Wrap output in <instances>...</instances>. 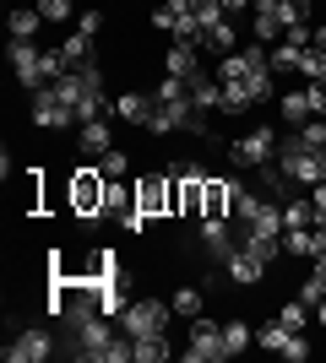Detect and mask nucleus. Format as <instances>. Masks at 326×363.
<instances>
[{
	"mask_svg": "<svg viewBox=\"0 0 326 363\" xmlns=\"http://www.w3.org/2000/svg\"><path fill=\"white\" fill-rule=\"evenodd\" d=\"M278 168L288 174V179L299 184V190H310V184L326 179V168H321V152H310L305 141L288 130V136H278Z\"/></svg>",
	"mask_w": 326,
	"mask_h": 363,
	"instance_id": "nucleus-1",
	"label": "nucleus"
},
{
	"mask_svg": "<svg viewBox=\"0 0 326 363\" xmlns=\"http://www.w3.org/2000/svg\"><path fill=\"white\" fill-rule=\"evenodd\" d=\"M153 28L169 33L174 44H196V38H202V28H196V0H158Z\"/></svg>",
	"mask_w": 326,
	"mask_h": 363,
	"instance_id": "nucleus-2",
	"label": "nucleus"
},
{
	"mask_svg": "<svg viewBox=\"0 0 326 363\" xmlns=\"http://www.w3.org/2000/svg\"><path fill=\"white\" fill-rule=\"evenodd\" d=\"M272 157H278V130H272V125H256V130H245V136L229 147V163L245 168V174H256V168L272 163Z\"/></svg>",
	"mask_w": 326,
	"mask_h": 363,
	"instance_id": "nucleus-3",
	"label": "nucleus"
},
{
	"mask_svg": "<svg viewBox=\"0 0 326 363\" xmlns=\"http://www.w3.org/2000/svg\"><path fill=\"white\" fill-rule=\"evenodd\" d=\"M169 315H174L169 298H131L120 325H125V336H158V331H169Z\"/></svg>",
	"mask_w": 326,
	"mask_h": 363,
	"instance_id": "nucleus-4",
	"label": "nucleus"
},
{
	"mask_svg": "<svg viewBox=\"0 0 326 363\" xmlns=\"http://www.w3.org/2000/svg\"><path fill=\"white\" fill-rule=\"evenodd\" d=\"M33 104H28V114H33V125H38V130H77V108L65 104L60 92L55 87H38V92H28Z\"/></svg>",
	"mask_w": 326,
	"mask_h": 363,
	"instance_id": "nucleus-5",
	"label": "nucleus"
},
{
	"mask_svg": "<svg viewBox=\"0 0 326 363\" xmlns=\"http://www.w3.org/2000/svg\"><path fill=\"white\" fill-rule=\"evenodd\" d=\"M256 347H266L272 358H283V363H305V358H310V342H305V331H288L283 320H266L261 331H256Z\"/></svg>",
	"mask_w": 326,
	"mask_h": 363,
	"instance_id": "nucleus-6",
	"label": "nucleus"
},
{
	"mask_svg": "<svg viewBox=\"0 0 326 363\" xmlns=\"http://www.w3.org/2000/svg\"><path fill=\"white\" fill-rule=\"evenodd\" d=\"M180 358L185 363H223L229 358V347H223V325H212V320H190V342L180 347Z\"/></svg>",
	"mask_w": 326,
	"mask_h": 363,
	"instance_id": "nucleus-7",
	"label": "nucleus"
},
{
	"mask_svg": "<svg viewBox=\"0 0 326 363\" xmlns=\"http://www.w3.org/2000/svg\"><path fill=\"white\" fill-rule=\"evenodd\" d=\"M104 190H109L104 168H77V174H71V212L77 217H98L104 212Z\"/></svg>",
	"mask_w": 326,
	"mask_h": 363,
	"instance_id": "nucleus-8",
	"label": "nucleus"
},
{
	"mask_svg": "<svg viewBox=\"0 0 326 363\" xmlns=\"http://www.w3.org/2000/svg\"><path fill=\"white\" fill-rule=\"evenodd\" d=\"M131 190H136V212L147 217V223H158V217H174V174L169 179H136L131 184Z\"/></svg>",
	"mask_w": 326,
	"mask_h": 363,
	"instance_id": "nucleus-9",
	"label": "nucleus"
},
{
	"mask_svg": "<svg viewBox=\"0 0 326 363\" xmlns=\"http://www.w3.org/2000/svg\"><path fill=\"white\" fill-rule=\"evenodd\" d=\"M55 358V336L44 331V325H28V331L11 336V347H6V363H44Z\"/></svg>",
	"mask_w": 326,
	"mask_h": 363,
	"instance_id": "nucleus-10",
	"label": "nucleus"
},
{
	"mask_svg": "<svg viewBox=\"0 0 326 363\" xmlns=\"http://www.w3.org/2000/svg\"><path fill=\"white\" fill-rule=\"evenodd\" d=\"M11 76H16L28 92L49 87V82H44V49H38V44H22V38H11Z\"/></svg>",
	"mask_w": 326,
	"mask_h": 363,
	"instance_id": "nucleus-11",
	"label": "nucleus"
},
{
	"mask_svg": "<svg viewBox=\"0 0 326 363\" xmlns=\"http://www.w3.org/2000/svg\"><path fill=\"white\" fill-rule=\"evenodd\" d=\"M223 272H229V282H239V288H256V282L266 277V260L256 255L250 244H239V250H234V255L223 260Z\"/></svg>",
	"mask_w": 326,
	"mask_h": 363,
	"instance_id": "nucleus-12",
	"label": "nucleus"
},
{
	"mask_svg": "<svg viewBox=\"0 0 326 363\" xmlns=\"http://www.w3.org/2000/svg\"><path fill=\"white\" fill-rule=\"evenodd\" d=\"M239 190H245L239 179H212V174H207V206H202V217H229V206L239 201Z\"/></svg>",
	"mask_w": 326,
	"mask_h": 363,
	"instance_id": "nucleus-13",
	"label": "nucleus"
},
{
	"mask_svg": "<svg viewBox=\"0 0 326 363\" xmlns=\"http://www.w3.org/2000/svg\"><path fill=\"white\" fill-rule=\"evenodd\" d=\"M202 244H207V255L212 260H229L239 244H234V233H229V217H202Z\"/></svg>",
	"mask_w": 326,
	"mask_h": 363,
	"instance_id": "nucleus-14",
	"label": "nucleus"
},
{
	"mask_svg": "<svg viewBox=\"0 0 326 363\" xmlns=\"http://www.w3.org/2000/svg\"><path fill=\"white\" fill-rule=\"evenodd\" d=\"M153 108H158V98H153V92H136V87L114 98V114H120L125 125H147V120H153Z\"/></svg>",
	"mask_w": 326,
	"mask_h": 363,
	"instance_id": "nucleus-15",
	"label": "nucleus"
},
{
	"mask_svg": "<svg viewBox=\"0 0 326 363\" xmlns=\"http://www.w3.org/2000/svg\"><path fill=\"white\" fill-rule=\"evenodd\" d=\"M185 87H190V104L202 108V114H212V108L223 104V82H217V71H196Z\"/></svg>",
	"mask_w": 326,
	"mask_h": 363,
	"instance_id": "nucleus-16",
	"label": "nucleus"
},
{
	"mask_svg": "<svg viewBox=\"0 0 326 363\" xmlns=\"http://www.w3.org/2000/svg\"><path fill=\"white\" fill-rule=\"evenodd\" d=\"M278 114H283V125H288V130L310 125V120H315V108H310V92H305V87H299V92H283V98H278Z\"/></svg>",
	"mask_w": 326,
	"mask_h": 363,
	"instance_id": "nucleus-17",
	"label": "nucleus"
},
{
	"mask_svg": "<svg viewBox=\"0 0 326 363\" xmlns=\"http://www.w3.org/2000/svg\"><path fill=\"white\" fill-rule=\"evenodd\" d=\"M77 147L87 152V157H104V152L114 147V130H109V120H87V125H77Z\"/></svg>",
	"mask_w": 326,
	"mask_h": 363,
	"instance_id": "nucleus-18",
	"label": "nucleus"
},
{
	"mask_svg": "<svg viewBox=\"0 0 326 363\" xmlns=\"http://www.w3.org/2000/svg\"><path fill=\"white\" fill-rule=\"evenodd\" d=\"M196 55H202L196 44H174L169 55H163V76H180V82H190V76L202 71V60H196Z\"/></svg>",
	"mask_w": 326,
	"mask_h": 363,
	"instance_id": "nucleus-19",
	"label": "nucleus"
},
{
	"mask_svg": "<svg viewBox=\"0 0 326 363\" xmlns=\"http://www.w3.org/2000/svg\"><path fill=\"white\" fill-rule=\"evenodd\" d=\"M202 49H212L217 60H223V55H234V49H239V33H234V16H223V22H212V28L202 33Z\"/></svg>",
	"mask_w": 326,
	"mask_h": 363,
	"instance_id": "nucleus-20",
	"label": "nucleus"
},
{
	"mask_svg": "<svg viewBox=\"0 0 326 363\" xmlns=\"http://www.w3.org/2000/svg\"><path fill=\"white\" fill-rule=\"evenodd\" d=\"M6 28H11V38L33 44V38H38V28H44V16H38V6H11V16H6Z\"/></svg>",
	"mask_w": 326,
	"mask_h": 363,
	"instance_id": "nucleus-21",
	"label": "nucleus"
},
{
	"mask_svg": "<svg viewBox=\"0 0 326 363\" xmlns=\"http://www.w3.org/2000/svg\"><path fill=\"white\" fill-rule=\"evenodd\" d=\"M321 217H315V206H310V196H288L283 201V228H315Z\"/></svg>",
	"mask_w": 326,
	"mask_h": 363,
	"instance_id": "nucleus-22",
	"label": "nucleus"
},
{
	"mask_svg": "<svg viewBox=\"0 0 326 363\" xmlns=\"http://www.w3.org/2000/svg\"><path fill=\"white\" fill-rule=\"evenodd\" d=\"M136 206V190H125V179H109V190H104V217H125Z\"/></svg>",
	"mask_w": 326,
	"mask_h": 363,
	"instance_id": "nucleus-23",
	"label": "nucleus"
},
{
	"mask_svg": "<svg viewBox=\"0 0 326 363\" xmlns=\"http://www.w3.org/2000/svg\"><path fill=\"white\" fill-rule=\"evenodd\" d=\"M136 342V363H163V358H174V347H169V336L158 331V336H131Z\"/></svg>",
	"mask_w": 326,
	"mask_h": 363,
	"instance_id": "nucleus-24",
	"label": "nucleus"
},
{
	"mask_svg": "<svg viewBox=\"0 0 326 363\" xmlns=\"http://www.w3.org/2000/svg\"><path fill=\"white\" fill-rule=\"evenodd\" d=\"M60 49H65V65H93V33H82V28H77Z\"/></svg>",
	"mask_w": 326,
	"mask_h": 363,
	"instance_id": "nucleus-25",
	"label": "nucleus"
},
{
	"mask_svg": "<svg viewBox=\"0 0 326 363\" xmlns=\"http://www.w3.org/2000/svg\"><path fill=\"white\" fill-rule=\"evenodd\" d=\"M174 315H180V320H196V315H202V303H207V293L202 288H174Z\"/></svg>",
	"mask_w": 326,
	"mask_h": 363,
	"instance_id": "nucleus-26",
	"label": "nucleus"
},
{
	"mask_svg": "<svg viewBox=\"0 0 326 363\" xmlns=\"http://www.w3.org/2000/svg\"><path fill=\"white\" fill-rule=\"evenodd\" d=\"M299 55H305V49L288 44V38H283V44H272V76H294V71H299Z\"/></svg>",
	"mask_w": 326,
	"mask_h": 363,
	"instance_id": "nucleus-27",
	"label": "nucleus"
},
{
	"mask_svg": "<svg viewBox=\"0 0 326 363\" xmlns=\"http://www.w3.org/2000/svg\"><path fill=\"white\" fill-rule=\"evenodd\" d=\"M250 33H256L261 44H278V38H283V16H278V11H256V22H250Z\"/></svg>",
	"mask_w": 326,
	"mask_h": 363,
	"instance_id": "nucleus-28",
	"label": "nucleus"
},
{
	"mask_svg": "<svg viewBox=\"0 0 326 363\" xmlns=\"http://www.w3.org/2000/svg\"><path fill=\"white\" fill-rule=\"evenodd\" d=\"M250 342H256V331H250L245 320H229V325H223V347H229V358H234V352H245Z\"/></svg>",
	"mask_w": 326,
	"mask_h": 363,
	"instance_id": "nucleus-29",
	"label": "nucleus"
},
{
	"mask_svg": "<svg viewBox=\"0 0 326 363\" xmlns=\"http://www.w3.org/2000/svg\"><path fill=\"white\" fill-rule=\"evenodd\" d=\"M299 76H305V82H326V49H305V55H299Z\"/></svg>",
	"mask_w": 326,
	"mask_h": 363,
	"instance_id": "nucleus-30",
	"label": "nucleus"
},
{
	"mask_svg": "<svg viewBox=\"0 0 326 363\" xmlns=\"http://www.w3.org/2000/svg\"><path fill=\"white\" fill-rule=\"evenodd\" d=\"M299 298L310 303V309H315V303L326 298V260H315V272L305 277V288H299Z\"/></svg>",
	"mask_w": 326,
	"mask_h": 363,
	"instance_id": "nucleus-31",
	"label": "nucleus"
},
{
	"mask_svg": "<svg viewBox=\"0 0 326 363\" xmlns=\"http://www.w3.org/2000/svg\"><path fill=\"white\" fill-rule=\"evenodd\" d=\"M223 16H229V11H223V0H196V28H212V22H223ZM196 49H202V38H196Z\"/></svg>",
	"mask_w": 326,
	"mask_h": 363,
	"instance_id": "nucleus-32",
	"label": "nucleus"
},
{
	"mask_svg": "<svg viewBox=\"0 0 326 363\" xmlns=\"http://www.w3.org/2000/svg\"><path fill=\"white\" fill-rule=\"evenodd\" d=\"M278 320L288 325V331H305V325H310V303H305V298H299V303H283Z\"/></svg>",
	"mask_w": 326,
	"mask_h": 363,
	"instance_id": "nucleus-33",
	"label": "nucleus"
},
{
	"mask_svg": "<svg viewBox=\"0 0 326 363\" xmlns=\"http://www.w3.org/2000/svg\"><path fill=\"white\" fill-rule=\"evenodd\" d=\"M98 168H104L109 179H125V174H131V157H125V152H120V147H109V152H104V157H98Z\"/></svg>",
	"mask_w": 326,
	"mask_h": 363,
	"instance_id": "nucleus-34",
	"label": "nucleus"
},
{
	"mask_svg": "<svg viewBox=\"0 0 326 363\" xmlns=\"http://www.w3.org/2000/svg\"><path fill=\"white\" fill-rule=\"evenodd\" d=\"M294 136H299V141H305V147H310V152H321V147H326V120H321V114H315V120H310V125H299Z\"/></svg>",
	"mask_w": 326,
	"mask_h": 363,
	"instance_id": "nucleus-35",
	"label": "nucleus"
},
{
	"mask_svg": "<svg viewBox=\"0 0 326 363\" xmlns=\"http://www.w3.org/2000/svg\"><path fill=\"white\" fill-rule=\"evenodd\" d=\"M71 11H77L71 0H38V16H44V22H65Z\"/></svg>",
	"mask_w": 326,
	"mask_h": 363,
	"instance_id": "nucleus-36",
	"label": "nucleus"
},
{
	"mask_svg": "<svg viewBox=\"0 0 326 363\" xmlns=\"http://www.w3.org/2000/svg\"><path fill=\"white\" fill-rule=\"evenodd\" d=\"M310 260H326V217L310 228Z\"/></svg>",
	"mask_w": 326,
	"mask_h": 363,
	"instance_id": "nucleus-37",
	"label": "nucleus"
},
{
	"mask_svg": "<svg viewBox=\"0 0 326 363\" xmlns=\"http://www.w3.org/2000/svg\"><path fill=\"white\" fill-rule=\"evenodd\" d=\"M305 92H310V108L326 120V82H305Z\"/></svg>",
	"mask_w": 326,
	"mask_h": 363,
	"instance_id": "nucleus-38",
	"label": "nucleus"
},
{
	"mask_svg": "<svg viewBox=\"0 0 326 363\" xmlns=\"http://www.w3.org/2000/svg\"><path fill=\"white\" fill-rule=\"evenodd\" d=\"M77 28H82V33H93V38H98V33H104V11H82V22H77Z\"/></svg>",
	"mask_w": 326,
	"mask_h": 363,
	"instance_id": "nucleus-39",
	"label": "nucleus"
},
{
	"mask_svg": "<svg viewBox=\"0 0 326 363\" xmlns=\"http://www.w3.org/2000/svg\"><path fill=\"white\" fill-rule=\"evenodd\" d=\"M310 206H315V217H326V179L310 184Z\"/></svg>",
	"mask_w": 326,
	"mask_h": 363,
	"instance_id": "nucleus-40",
	"label": "nucleus"
},
{
	"mask_svg": "<svg viewBox=\"0 0 326 363\" xmlns=\"http://www.w3.org/2000/svg\"><path fill=\"white\" fill-rule=\"evenodd\" d=\"M245 6H250V0H223V11H229V16H234V11H245Z\"/></svg>",
	"mask_w": 326,
	"mask_h": 363,
	"instance_id": "nucleus-41",
	"label": "nucleus"
},
{
	"mask_svg": "<svg viewBox=\"0 0 326 363\" xmlns=\"http://www.w3.org/2000/svg\"><path fill=\"white\" fill-rule=\"evenodd\" d=\"M315 320H321V325H326V298H321V303H315Z\"/></svg>",
	"mask_w": 326,
	"mask_h": 363,
	"instance_id": "nucleus-42",
	"label": "nucleus"
},
{
	"mask_svg": "<svg viewBox=\"0 0 326 363\" xmlns=\"http://www.w3.org/2000/svg\"><path fill=\"white\" fill-rule=\"evenodd\" d=\"M321 168H326V147H321Z\"/></svg>",
	"mask_w": 326,
	"mask_h": 363,
	"instance_id": "nucleus-43",
	"label": "nucleus"
}]
</instances>
